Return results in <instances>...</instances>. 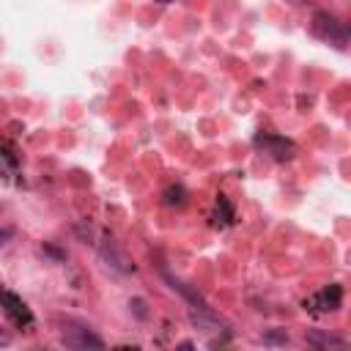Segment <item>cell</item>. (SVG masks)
I'll return each mask as SVG.
<instances>
[{
  "instance_id": "cell-1",
  "label": "cell",
  "mask_w": 351,
  "mask_h": 351,
  "mask_svg": "<svg viewBox=\"0 0 351 351\" xmlns=\"http://www.w3.org/2000/svg\"><path fill=\"white\" fill-rule=\"evenodd\" d=\"M313 33H315L318 38L329 41V44L337 47V49H346V44H348V30H346V25H343L337 16H332L329 11H315V14H313Z\"/></svg>"
},
{
  "instance_id": "cell-12",
  "label": "cell",
  "mask_w": 351,
  "mask_h": 351,
  "mask_svg": "<svg viewBox=\"0 0 351 351\" xmlns=\"http://www.w3.org/2000/svg\"><path fill=\"white\" fill-rule=\"evenodd\" d=\"M159 3H170V0H159Z\"/></svg>"
},
{
  "instance_id": "cell-3",
  "label": "cell",
  "mask_w": 351,
  "mask_h": 351,
  "mask_svg": "<svg viewBox=\"0 0 351 351\" xmlns=\"http://www.w3.org/2000/svg\"><path fill=\"white\" fill-rule=\"evenodd\" d=\"M60 343L66 348H77V351H88V348L99 351V348H104V340L99 335H93L88 326H71V329H66L60 335Z\"/></svg>"
},
{
  "instance_id": "cell-7",
  "label": "cell",
  "mask_w": 351,
  "mask_h": 351,
  "mask_svg": "<svg viewBox=\"0 0 351 351\" xmlns=\"http://www.w3.org/2000/svg\"><path fill=\"white\" fill-rule=\"evenodd\" d=\"M0 302L5 304V310L16 318V321H30V313H27V307L14 296V293H8V291H0Z\"/></svg>"
},
{
  "instance_id": "cell-11",
  "label": "cell",
  "mask_w": 351,
  "mask_h": 351,
  "mask_svg": "<svg viewBox=\"0 0 351 351\" xmlns=\"http://www.w3.org/2000/svg\"><path fill=\"white\" fill-rule=\"evenodd\" d=\"M14 233H16L14 228H0V247H3L5 241H11V239H14Z\"/></svg>"
},
{
  "instance_id": "cell-6",
  "label": "cell",
  "mask_w": 351,
  "mask_h": 351,
  "mask_svg": "<svg viewBox=\"0 0 351 351\" xmlns=\"http://www.w3.org/2000/svg\"><path fill=\"white\" fill-rule=\"evenodd\" d=\"M162 274H165V280L170 282V288H173V291H178V293H181V296H184V299H186V302H189L192 307H208V302H206V299H203V296H200V293H197L195 288H189V285H186L184 280L173 277L170 271H162Z\"/></svg>"
},
{
  "instance_id": "cell-4",
  "label": "cell",
  "mask_w": 351,
  "mask_h": 351,
  "mask_svg": "<svg viewBox=\"0 0 351 351\" xmlns=\"http://www.w3.org/2000/svg\"><path fill=\"white\" fill-rule=\"evenodd\" d=\"M255 145L263 148L266 154H271L274 159H291L293 156V143H288L285 137H271V134H258L255 137Z\"/></svg>"
},
{
  "instance_id": "cell-5",
  "label": "cell",
  "mask_w": 351,
  "mask_h": 351,
  "mask_svg": "<svg viewBox=\"0 0 351 351\" xmlns=\"http://www.w3.org/2000/svg\"><path fill=\"white\" fill-rule=\"evenodd\" d=\"M307 346L313 348H321V351H335V348H348V340L340 337V335H332V332H324V329H310L304 335Z\"/></svg>"
},
{
  "instance_id": "cell-10",
  "label": "cell",
  "mask_w": 351,
  "mask_h": 351,
  "mask_svg": "<svg viewBox=\"0 0 351 351\" xmlns=\"http://www.w3.org/2000/svg\"><path fill=\"white\" fill-rule=\"evenodd\" d=\"M11 343H14V335L0 324V348H5V346H11Z\"/></svg>"
},
{
  "instance_id": "cell-9",
  "label": "cell",
  "mask_w": 351,
  "mask_h": 351,
  "mask_svg": "<svg viewBox=\"0 0 351 351\" xmlns=\"http://www.w3.org/2000/svg\"><path fill=\"white\" fill-rule=\"evenodd\" d=\"M263 343L266 346H288V332L285 329H271L263 335Z\"/></svg>"
},
{
  "instance_id": "cell-2",
  "label": "cell",
  "mask_w": 351,
  "mask_h": 351,
  "mask_svg": "<svg viewBox=\"0 0 351 351\" xmlns=\"http://www.w3.org/2000/svg\"><path fill=\"white\" fill-rule=\"evenodd\" d=\"M96 247H99V255H101L104 266H110L112 271H118V274H129V271H134V263H132L129 252H126L115 239H101Z\"/></svg>"
},
{
  "instance_id": "cell-8",
  "label": "cell",
  "mask_w": 351,
  "mask_h": 351,
  "mask_svg": "<svg viewBox=\"0 0 351 351\" xmlns=\"http://www.w3.org/2000/svg\"><path fill=\"white\" fill-rule=\"evenodd\" d=\"M129 310H132V315L134 318H140V321H145L151 313H148V304H145V299H140V296H134V299H129Z\"/></svg>"
}]
</instances>
